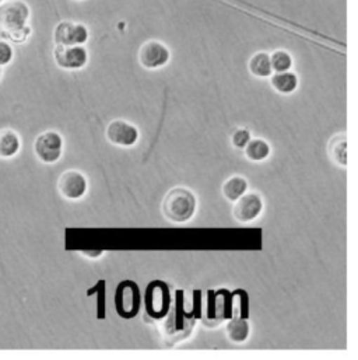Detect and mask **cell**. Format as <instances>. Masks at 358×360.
<instances>
[{
  "label": "cell",
  "mask_w": 358,
  "mask_h": 360,
  "mask_svg": "<svg viewBox=\"0 0 358 360\" xmlns=\"http://www.w3.org/2000/svg\"><path fill=\"white\" fill-rule=\"evenodd\" d=\"M248 189V182L244 179V177H239V176H235V177H231L228 180L224 182L223 185V195L231 200V202H235L238 198H241Z\"/></svg>",
  "instance_id": "15"
},
{
  "label": "cell",
  "mask_w": 358,
  "mask_h": 360,
  "mask_svg": "<svg viewBox=\"0 0 358 360\" xmlns=\"http://www.w3.org/2000/svg\"><path fill=\"white\" fill-rule=\"evenodd\" d=\"M58 189L60 195L66 199L76 200L86 195L87 192V180L86 177L76 170L65 172L58 181Z\"/></svg>",
  "instance_id": "8"
},
{
  "label": "cell",
  "mask_w": 358,
  "mask_h": 360,
  "mask_svg": "<svg viewBox=\"0 0 358 360\" xmlns=\"http://www.w3.org/2000/svg\"><path fill=\"white\" fill-rule=\"evenodd\" d=\"M84 254H86V255H88V257H91V258H97V257H100V255L102 254V250H95V251H84Z\"/></svg>",
  "instance_id": "21"
},
{
  "label": "cell",
  "mask_w": 358,
  "mask_h": 360,
  "mask_svg": "<svg viewBox=\"0 0 358 360\" xmlns=\"http://www.w3.org/2000/svg\"><path fill=\"white\" fill-rule=\"evenodd\" d=\"M270 63H272L273 72H286V70H291L294 60L289 51L276 49L274 52L270 53Z\"/></svg>",
  "instance_id": "18"
},
{
  "label": "cell",
  "mask_w": 358,
  "mask_h": 360,
  "mask_svg": "<svg viewBox=\"0 0 358 360\" xmlns=\"http://www.w3.org/2000/svg\"><path fill=\"white\" fill-rule=\"evenodd\" d=\"M3 1H4V0H0V4H1V3H3Z\"/></svg>",
  "instance_id": "23"
},
{
  "label": "cell",
  "mask_w": 358,
  "mask_h": 360,
  "mask_svg": "<svg viewBox=\"0 0 358 360\" xmlns=\"http://www.w3.org/2000/svg\"><path fill=\"white\" fill-rule=\"evenodd\" d=\"M52 55L63 70H80L88 62V51L84 45H55Z\"/></svg>",
  "instance_id": "5"
},
{
  "label": "cell",
  "mask_w": 358,
  "mask_h": 360,
  "mask_svg": "<svg viewBox=\"0 0 358 360\" xmlns=\"http://www.w3.org/2000/svg\"><path fill=\"white\" fill-rule=\"evenodd\" d=\"M298 76L291 72V70H286V72H276L274 75L270 76V84L272 87L280 93V94H291L297 90L298 87Z\"/></svg>",
  "instance_id": "11"
},
{
  "label": "cell",
  "mask_w": 358,
  "mask_h": 360,
  "mask_svg": "<svg viewBox=\"0 0 358 360\" xmlns=\"http://www.w3.org/2000/svg\"><path fill=\"white\" fill-rule=\"evenodd\" d=\"M1 76H3V70H1V66H0V79H1Z\"/></svg>",
  "instance_id": "22"
},
{
  "label": "cell",
  "mask_w": 358,
  "mask_h": 360,
  "mask_svg": "<svg viewBox=\"0 0 358 360\" xmlns=\"http://www.w3.org/2000/svg\"><path fill=\"white\" fill-rule=\"evenodd\" d=\"M90 39V30L84 22L62 20L53 30L55 45H86Z\"/></svg>",
  "instance_id": "4"
},
{
  "label": "cell",
  "mask_w": 358,
  "mask_h": 360,
  "mask_svg": "<svg viewBox=\"0 0 358 360\" xmlns=\"http://www.w3.org/2000/svg\"><path fill=\"white\" fill-rule=\"evenodd\" d=\"M107 138L117 146L131 148L138 142L139 131L124 120H115L107 128Z\"/></svg>",
  "instance_id": "10"
},
{
  "label": "cell",
  "mask_w": 358,
  "mask_h": 360,
  "mask_svg": "<svg viewBox=\"0 0 358 360\" xmlns=\"http://www.w3.org/2000/svg\"><path fill=\"white\" fill-rule=\"evenodd\" d=\"M34 153L45 165L56 163L63 153V139L56 131H45L34 142Z\"/></svg>",
  "instance_id": "3"
},
{
  "label": "cell",
  "mask_w": 358,
  "mask_h": 360,
  "mask_svg": "<svg viewBox=\"0 0 358 360\" xmlns=\"http://www.w3.org/2000/svg\"><path fill=\"white\" fill-rule=\"evenodd\" d=\"M115 306H117V311L124 319H132L139 313L140 293L138 286L133 282L128 281L119 285L117 290Z\"/></svg>",
  "instance_id": "7"
},
{
  "label": "cell",
  "mask_w": 358,
  "mask_h": 360,
  "mask_svg": "<svg viewBox=\"0 0 358 360\" xmlns=\"http://www.w3.org/2000/svg\"><path fill=\"white\" fill-rule=\"evenodd\" d=\"M31 8L24 0H4L0 4L1 37L20 31L28 25Z\"/></svg>",
  "instance_id": "2"
},
{
  "label": "cell",
  "mask_w": 358,
  "mask_h": 360,
  "mask_svg": "<svg viewBox=\"0 0 358 360\" xmlns=\"http://www.w3.org/2000/svg\"><path fill=\"white\" fill-rule=\"evenodd\" d=\"M21 149L18 134L10 128L0 131V159H13Z\"/></svg>",
  "instance_id": "12"
},
{
  "label": "cell",
  "mask_w": 358,
  "mask_h": 360,
  "mask_svg": "<svg viewBox=\"0 0 358 360\" xmlns=\"http://www.w3.org/2000/svg\"><path fill=\"white\" fill-rule=\"evenodd\" d=\"M194 210L196 198L193 192L182 186L173 188L163 200V213L174 223L187 221L194 214Z\"/></svg>",
  "instance_id": "1"
},
{
  "label": "cell",
  "mask_w": 358,
  "mask_h": 360,
  "mask_svg": "<svg viewBox=\"0 0 358 360\" xmlns=\"http://www.w3.org/2000/svg\"><path fill=\"white\" fill-rule=\"evenodd\" d=\"M248 69H249L251 75H253L255 77H259V79L270 77L273 75V69H272V63H270V53H267L265 51L253 53L248 62Z\"/></svg>",
  "instance_id": "13"
},
{
  "label": "cell",
  "mask_w": 358,
  "mask_h": 360,
  "mask_svg": "<svg viewBox=\"0 0 358 360\" xmlns=\"http://www.w3.org/2000/svg\"><path fill=\"white\" fill-rule=\"evenodd\" d=\"M329 152H331V156L332 159L340 165V166H347V162H349V158H347V139L346 136L342 134V135H336L331 143H329Z\"/></svg>",
  "instance_id": "16"
},
{
  "label": "cell",
  "mask_w": 358,
  "mask_h": 360,
  "mask_svg": "<svg viewBox=\"0 0 358 360\" xmlns=\"http://www.w3.org/2000/svg\"><path fill=\"white\" fill-rule=\"evenodd\" d=\"M14 59V49L11 44L6 39H0V66H7L13 62Z\"/></svg>",
  "instance_id": "19"
},
{
  "label": "cell",
  "mask_w": 358,
  "mask_h": 360,
  "mask_svg": "<svg viewBox=\"0 0 358 360\" xmlns=\"http://www.w3.org/2000/svg\"><path fill=\"white\" fill-rule=\"evenodd\" d=\"M232 145L238 149H244L246 146V143L251 141V134L246 129H237L232 134Z\"/></svg>",
  "instance_id": "20"
},
{
  "label": "cell",
  "mask_w": 358,
  "mask_h": 360,
  "mask_svg": "<svg viewBox=\"0 0 358 360\" xmlns=\"http://www.w3.org/2000/svg\"><path fill=\"white\" fill-rule=\"evenodd\" d=\"M244 149H245L246 158L252 162H263L270 155V146L263 139L249 141Z\"/></svg>",
  "instance_id": "14"
},
{
  "label": "cell",
  "mask_w": 358,
  "mask_h": 360,
  "mask_svg": "<svg viewBox=\"0 0 358 360\" xmlns=\"http://www.w3.org/2000/svg\"><path fill=\"white\" fill-rule=\"evenodd\" d=\"M262 209L263 200L258 193H244L235 200L232 214L238 221L249 223L260 214Z\"/></svg>",
  "instance_id": "9"
},
{
  "label": "cell",
  "mask_w": 358,
  "mask_h": 360,
  "mask_svg": "<svg viewBox=\"0 0 358 360\" xmlns=\"http://www.w3.org/2000/svg\"><path fill=\"white\" fill-rule=\"evenodd\" d=\"M76 1H83V0H76Z\"/></svg>",
  "instance_id": "24"
},
{
  "label": "cell",
  "mask_w": 358,
  "mask_h": 360,
  "mask_svg": "<svg viewBox=\"0 0 358 360\" xmlns=\"http://www.w3.org/2000/svg\"><path fill=\"white\" fill-rule=\"evenodd\" d=\"M227 337L235 344L245 342L249 337V324L245 320L234 319L227 324Z\"/></svg>",
  "instance_id": "17"
},
{
  "label": "cell",
  "mask_w": 358,
  "mask_h": 360,
  "mask_svg": "<svg viewBox=\"0 0 358 360\" xmlns=\"http://www.w3.org/2000/svg\"><path fill=\"white\" fill-rule=\"evenodd\" d=\"M171 51L170 48L157 39L146 41L139 49V62L145 69L157 70L170 63Z\"/></svg>",
  "instance_id": "6"
}]
</instances>
